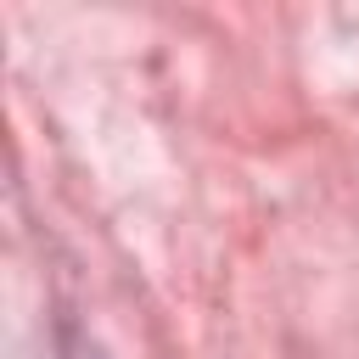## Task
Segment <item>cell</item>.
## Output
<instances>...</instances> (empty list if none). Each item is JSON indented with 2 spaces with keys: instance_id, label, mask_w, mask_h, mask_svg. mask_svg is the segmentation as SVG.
Segmentation results:
<instances>
[]
</instances>
